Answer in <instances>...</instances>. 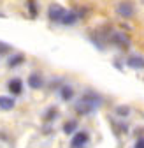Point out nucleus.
<instances>
[{"instance_id": "obj_1", "label": "nucleus", "mask_w": 144, "mask_h": 148, "mask_svg": "<svg viewBox=\"0 0 144 148\" xmlns=\"http://www.w3.org/2000/svg\"><path fill=\"white\" fill-rule=\"evenodd\" d=\"M102 106V97L93 92L84 94L77 102H76V113L77 115H90L92 111H95L97 108Z\"/></svg>"}, {"instance_id": "obj_5", "label": "nucleus", "mask_w": 144, "mask_h": 148, "mask_svg": "<svg viewBox=\"0 0 144 148\" xmlns=\"http://www.w3.org/2000/svg\"><path fill=\"white\" fill-rule=\"evenodd\" d=\"M86 143H88V134L86 132H77V134H74V138L70 141V148H83Z\"/></svg>"}, {"instance_id": "obj_10", "label": "nucleus", "mask_w": 144, "mask_h": 148, "mask_svg": "<svg viewBox=\"0 0 144 148\" xmlns=\"http://www.w3.org/2000/svg\"><path fill=\"white\" fill-rule=\"evenodd\" d=\"M60 95H62L63 101H70L72 97H74V88L69 86V85H63V86L60 88Z\"/></svg>"}, {"instance_id": "obj_4", "label": "nucleus", "mask_w": 144, "mask_h": 148, "mask_svg": "<svg viewBox=\"0 0 144 148\" xmlns=\"http://www.w3.org/2000/svg\"><path fill=\"white\" fill-rule=\"evenodd\" d=\"M63 14H65V9L58 4H51L49 9H48V16H49L51 21H62Z\"/></svg>"}, {"instance_id": "obj_6", "label": "nucleus", "mask_w": 144, "mask_h": 148, "mask_svg": "<svg viewBox=\"0 0 144 148\" xmlns=\"http://www.w3.org/2000/svg\"><path fill=\"white\" fill-rule=\"evenodd\" d=\"M42 85H44V79H42V76H41V74H37V72H32L30 76H28V86H30V88H33V90H39V88H42Z\"/></svg>"}, {"instance_id": "obj_11", "label": "nucleus", "mask_w": 144, "mask_h": 148, "mask_svg": "<svg viewBox=\"0 0 144 148\" xmlns=\"http://www.w3.org/2000/svg\"><path fill=\"white\" fill-rule=\"evenodd\" d=\"M0 108L4 111H9L14 108V99L12 97H0Z\"/></svg>"}, {"instance_id": "obj_3", "label": "nucleus", "mask_w": 144, "mask_h": 148, "mask_svg": "<svg viewBox=\"0 0 144 148\" xmlns=\"http://www.w3.org/2000/svg\"><path fill=\"white\" fill-rule=\"evenodd\" d=\"M109 41L111 44H114V46H118V48H121V49H127L128 46H130V39H128V35H125L123 32H111L109 34Z\"/></svg>"}, {"instance_id": "obj_8", "label": "nucleus", "mask_w": 144, "mask_h": 148, "mask_svg": "<svg viewBox=\"0 0 144 148\" xmlns=\"http://www.w3.org/2000/svg\"><path fill=\"white\" fill-rule=\"evenodd\" d=\"M127 65L132 69H144V58L137 57V55H132V57L127 58Z\"/></svg>"}, {"instance_id": "obj_2", "label": "nucleus", "mask_w": 144, "mask_h": 148, "mask_svg": "<svg viewBox=\"0 0 144 148\" xmlns=\"http://www.w3.org/2000/svg\"><path fill=\"white\" fill-rule=\"evenodd\" d=\"M116 12L118 16L125 18V20H130V18L135 14V5L132 0H121V2L116 5Z\"/></svg>"}, {"instance_id": "obj_7", "label": "nucleus", "mask_w": 144, "mask_h": 148, "mask_svg": "<svg viewBox=\"0 0 144 148\" xmlns=\"http://www.w3.org/2000/svg\"><path fill=\"white\" fill-rule=\"evenodd\" d=\"M7 88H9V92H11L12 95H20V94H21V90H23L21 79H18V78L11 79V81H9V85H7Z\"/></svg>"}, {"instance_id": "obj_14", "label": "nucleus", "mask_w": 144, "mask_h": 148, "mask_svg": "<svg viewBox=\"0 0 144 148\" xmlns=\"http://www.w3.org/2000/svg\"><path fill=\"white\" fill-rule=\"evenodd\" d=\"M56 116H58L56 108H49V109H48V113L44 115V120H46V122H51V120H55Z\"/></svg>"}, {"instance_id": "obj_17", "label": "nucleus", "mask_w": 144, "mask_h": 148, "mask_svg": "<svg viewBox=\"0 0 144 148\" xmlns=\"http://www.w3.org/2000/svg\"><path fill=\"white\" fill-rule=\"evenodd\" d=\"M11 51H12V48H11L9 44H5V42L0 41V58L5 57V55H7V53H11Z\"/></svg>"}, {"instance_id": "obj_12", "label": "nucleus", "mask_w": 144, "mask_h": 148, "mask_svg": "<svg viewBox=\"0 0 144 148\" xmlns=\"http://www.w3.org/2000/svg\"><path fill=\"white\" fill-rule=\"evenodd\" d=\"M76 129H77V123H76L74 120H70V122H67V123L63 125V132H65V134H72Z\"/></svg>"}, {"instance_id": "obj_18", "label": "nucleus", "mask_w": 144, "mask_h": 148, "mask_svg": "<svg viewBox=\"0 0 144 148\" xmlns=\"http://www.w3.org/2000/svg\"><path fill=\"white\" fill-rule=\"evenodd\" d=\"M134 148H144V138H139L137 141H135V146Z\"/></svg>"}, {"instance_id": "obj_16", "label": "nucleus", "mask_w": 144, "mask_h": 148, "mask_svg": "<svg viewBox=\"0 0 144 148\" xmlns=\"http://www.w3.org/2000/svg\"><path fill=\"white\" fill-rule=\"evenodd\" d=\"M116 115L118 116H128L130 115V108L128 106H118L116 108Z\"/></svg>"}, {"instance_id": "obj_15", "label": "nucleus", "mask_w": 144, "mask_h": 148, "mask_svg": "<svg viewBox=\"0 0 144 148\" xmlns=\"http://www.w3.org/2000/svg\"><path fill=\"white\" fill-rule=\"evenodd\" d=\"M26 5H28V12L32 18L37 16V4H35V0H26Z\"/></svg>"}, {"instance_id": "obj_13", "label": "nucleus", "mask_w": 144, "mask_h": 148, "mask_svg": "<svg viewBox=\"0 0 144 148\" xmlns=\"http://www.w3.org/2000/svg\"><path fill=\"white\" fill-rule=\"evenodd\" d=\"M23 60H25L23 55H14V57H11V60H9V67H16V65H20V64H23Z\"/></svg>"}, {"instance_id": "obj_9", "label": "nucleus", "mask_w": 144, "mask_h": 148, "mask_svg": "<svg viewBox=\"0 0 144 148\" xmlns=\"http://www.w3.org/2000/svg\"><path fill=\"white\" fill-rule=\"evenodd\" d=\"M77 12L76 11H65V14H63V18H62V21L60 23H63V25H74L76 21H77Z\"/></svg>"}]
</instances>
